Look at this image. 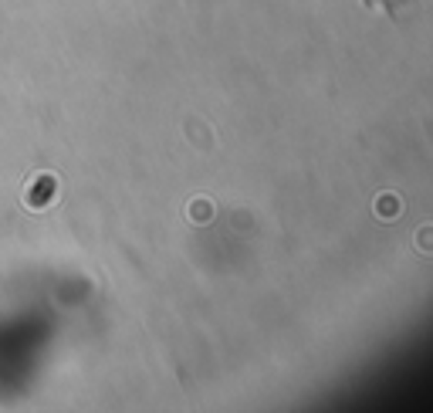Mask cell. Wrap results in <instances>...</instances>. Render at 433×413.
Returning <instances> with one entry per match:
<instances>
[{
	"mask_svg": "<svg viewBox=\"0 0 433 413\" xmlns=\"http://www.w3.org/2000/svg\"><path fill=\"white\" fill-rule=\"evenodd\" d=\"M420 248H423V251H433V227H423V231H420Z\"/></svg>",
	"mask_w": 433,
	"mask_h": 413,
	"instance_id": "1",
	"label": "cell"
}]
</instances>
